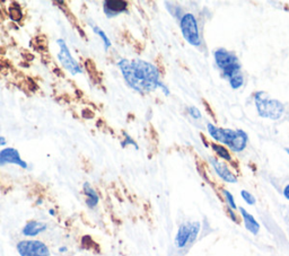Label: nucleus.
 I'll return each mask as SVG.
<instances>
[{"label": "nucleus", "instance_id": "1", "mask_svg": "<svg viewBox=\"0 0 289 256\" xmlns=\"http://www.w3.org/2000/svg\"><path fill=\"white\" fill-rule=\"evenodd\" d=\"M124 81L139 94H149L158 88L161 83L160 71L150 62L140 59H121L118 62Z\"/></svg>", "mask_w": 289, "mask_h": 256}, {"label": "nucleus", "instance_id": "15", "mask_svg": "<svg viewBox=\"0 0 289 256\" xmlns=\"http://www.w3.org/2000/svg\"><path fill=\"white\" fill-rule=\"evenodd\" d=\"M210 147H211V149L217 153V156L219 158L224 159V161H226V162H232L230 152H229V150L227 149V148L224 147L223 145L216 144V142H211Z\"/></svg>", "mask_w": 289, "mask_h": 256}, {"label": "nucleus", "instance_id": "26", "mask_svg": "<svg viewBox=\"0 0 289 256\" xmlns=\"http://www.w3.org/2000/svg\"><path fill=\"white\" fill-rule=\"evenodd\" d=\"M6 144H7V140H6V138H5V136H3V135H0V147H3V146H5Z\"/></svg>", "mask_w": 289, "mask_h": 256}, {"label": "nucleus", "instance_id": "10", "mask_svg": "<svg viewBox=\"0 0 289 256\" xmlns=\"http://www.w3.org/2000/svg\"><path fill=\"white\" fill-rule=\"evenodd\" d=\"M209 162H210L213 168L215 169V172H216V174L224 182H226V183H229V184L237 183L236 175L233 174V172H232V170L228 168L227 165L224 164L223 162L218 161V159L215 157L209 158Z\"/></svg>", "mask_w": 289, "mask_h": 256}, {"label": "nucleus", "instance_id": "22", "mask_svg": "<svg viewBox=\"0 0 289 256\" xmlns=\"http://www.w3.org/2000/svg\"><path fill=\"white\" fill-rule=\"evenodd\" d=\"M188 112H189V114L191 117H194L195 120H199V119L202 117V114H201V112L199 111V109L196 106H190L189 109H188Z\"/></svg>", "mask_w": 289, "mask_h": 256}, {"label": "nucleus", "instance_id": "20", "mask_svg": "<svg viewBox=\"0 0 289 256\" xmlns=\"http://www.w3.org/2000/svg\"><path fill=\"white\" fill-rule=\"evenodd\" d=\"M241 196L243 199V201H244L248 206H254L257 202V199L254 196L251 192H248L246 190H242L241 191Z\"/></svg>", "mask_w": 289, "mask_h": 256}, {"label": "nucleus", "instance_id": "9", "mask_svg": "<svg viewBox=\"0 0 289 256\" xmlns=\"http://www.w3.org/2000/svg\"><path fill=\"white\" fill-rule=\"evenodd\" d=\"M7 164L16 165L21 168H27V163L22 159L20 151L13 147H7L0 150V166H5Z\"/></svg>", "mask_w": 289, "mask_h": 256}, {"label": "nucleus", "instance_id": "4", "mask_svg": "<svg viewBox=\"0 0 289 256\" xmlns=\"http://www.w3.org/2000/svg\"><path fill=\"white\" fill-rule=\"evenodd\" d=\"M215 61H216L217 67L222 71L224 78L229 79L234 76L241 73V64L237 55L226 49H217L214 52Z\"/></svg>", "mask_w": 289, "mask_h": 256}, {"label": "nucleus", "instance_id": "24", "mask_svg": "<svg viewBox=\"0 0 289 256\" xmlns=\"http://www.w3.org/2000/svg\"><path fill=\"white\" fill-rule=\"evenodd\" d=\"M158 88L160 89H162L163 90V93L165 94V96H168L169 95V90H168V88L165 86V85H164L162 82L158 84Z\"/></svg>", "mask_w": 289, "mask_h": 256}, {"label": "nucleus", "instance_id": "7", "mask_svg": "<svg viewBox=\"0 0 289 256\" xmlns=\"http://www.w3.org/2000/svg\"><path fill=\"white\" fill-rule=\"evenodd\" d=\"M17 253L20 256H51L47 244L37 240H24L17 243Z\"/></svg>", "mask_w": 289, "mask_h": 256}, {"label": "nucleus", "instance_id": "5", "mask_svg": "<svg viewBox=\"0 0 289 256\" xmlns=\"http://www.w3.org/2000/svg\"><path fill=\"white\" fill-rule=\"evenodd\" d=\"M180 28L186 42L194 45V47H200L201 36L199 25H198L197 18L194 14L186 13L182 15L180 19Z\"/></svg>", "mask_w": 289, "mask_h": 256}, {"label": "nucleus", "instance_id": "28", "mask_svg": "<svg viewBox=\"0 0 289 256\" xmlns=\"http://www.w3.org/2000/svg\"><path fill=\"white\" fill-rule=\"evenodd\" d=\"M285 150L287 151V153H288V155H289V148H286V149H285Z\"/></svg>", "mask_w": 289, "mask_h": 256}, {"label": "nucleus", "instance_id": "27", "mask_svg": "<svg viewBox=\"0 0 289 256\" xmlns=\"http://www.w3.org/2000/svg\"><path fill=\"white\" fill-rule=\"evenodd\" d=\"M59 252H67V247H60V249H59Z\"/></svg>", "mask_w": 289, "mask_h": 256}, {"label": "nucleus", "instance_id": "8", "mask_svg": "<svg viewBox=\"0 0 289 256\" xmlns=\"http://www.w3.org/2000/svg\"><path fill=\"white\" fill-rule=\"evenodd\" d=\"M56 44H58V47H59V52H58V54H56V56H58V60L61 64V66L64 67L67 71H69L71 75L82 73L83 72L82 67L75 60V58L71 55L70 50H69V48H68L65 40L59 38L58 41H56Z\"/></svg>", "mask_w": 289, "mask_h": 256}, {"label": "nucleus", "instance_id": "18", "mask_svg": "<svg viewBox=\"0 0 289 256\" xmlns=\"http://www.w3.org/2000/svg\"><path fill=\"white\" fill-rule=\"evenodd\" d=\"M222 192H223L225 202H226V204H227V207L230 208V209H233V210H236V209H237V206H236L234 195L232 194V193H230L228 190H223Z\"/></svg>", "mask_w": 289, "mask_h": 256}, {"label": "nucleus", "instance_id": "23", "mask_svg": "<svg viewBox=\"0 0 289 256\" xmlns=\"http://www.w3.org/2000/svg\"><path fill=\"white\" fill-rule=\"evenodd\" d=\"M227 212H228V215H229V218L234 221V223L236 224H239V215H237V213L235 212V210L233 209H230L227 207Z\"/></svg>", "mask_w": 289, "mask_h": 256}, {"label": "nucleus", "instance_id": "16", "mask_svg": "<svg viewBox=\"0 0 289 256\" xmlns=\"http://www.w3.org/2000/svg\"><path fill=\"white\" fill-rule=\"evenodd\" d=\"M89 26L92 27V30L93 32L96 34V35H99L101 37L102 41H103V44H104V49L105 50H109V48L112 45L111 41H110V38L107 37L106 35V33L102 30L101 27H99L98 25H94V23H89Z\"/></svg>", "mask_w": 289, "mask_h": 256}, {"label": "nucleus", "instance_id": "25", "mask_svg": "<svg viewBox=\"0 0 289 256\" xmlns=\"http://www.w3.org/2000/svg\"><path fill=\"white\" fill-rule=\"evenodd\" d=\"M282 195L285 196L286 200L289 201V184H287V185L284 187V190H282Z\"/></svg>", "mask_w": 289, "mask_h": 256}, {"label": "nucleus", "instance_id": "2", "mask_svg": "<svg viewBox=\"0 0 289 256\" xmlns=\"http://www.w3.org/2000/svg\"><path fill=\"white\" fill-rule=\"evenodd\" d=\"M207 129L214 140L219 141L220 144H224L230 150L235 152L243 151L247 146L248 135L245 131L218 128L213 123H208Z\"/></svg>", "mask_w": 289, "mask_h": 256}, {"label": "nucleus", "instance_id": "6", "mask_svg": "<svg viewBox=\"0 0 289 256\" xmlns=\"http://www.w3.org/2000/svg\"><path fill=\"white\" fill-rule=\"evenodd\" d=\"M201 229L199 221H192V223H183L179 227L175 235V246L178 248H184L188 245H192L196 241Z\"/></svg>", "mask_w": 289, "mask_h": 256}, {"label": "nucleus", "instance_id": "12", "mask_svg": "<svg viewBox=\"0 0 289 256\" xmlns=\"http://www.w3.org/2000/svg\"><path fill=\"white\" fill-rule=\"evenodd\" d=\"M48 225L40 220H30L24 225L22 229V235L25 237H36L47 231Z\"/></svg>", "mask_w": 289, "mask_h": 256}, {"label": "nucleus", "instance_id": "17", "mask_svg": "<svg viewBox=\"0 0 289 256\" xmlns=\"http://www.w3.org/2000/svg\"><path fill=\"white\" fill-rule=\"evenodd\" d=\"M228 83L230 85V87L233 89H239L243 86V85H244V76H243V73L241 72V73H239V75L230 78Z\"/></svg>", "mask_w": 289, "mask_h": 256}, {"label": "nucleus", "instance_id": "19", "mask_svg": "<svg viewBox=\"0 0 289 256\" xmlns=\"http://www.w3.org/2000/svg\"><path fill=\"white\" fill-rule=\"evenodd\" d=\"M9 16L13 21L20 22L22 19V17H23V11H22L20 6H17V5L11 6V7L9 8Z\"/></svg>", "mask_w": 289, "mask_h": 256}, {"label": "nucleus", "instance_id": "3", "mask_svg": "<svg viewBox=\"0 0 289 256\" xmlns=\"http://www.w3.org/2000/svg\"><path fill=\"white\" fill-rule=\"evenodd\" d=\"M254 102H256L259 115L261 117L278 120L285 112V105L278 100L270 99L268 94L263 92V90H260V92L256 93Z\"/></svg>", "mask_w": 289, "mask_h": 256}, {"label": "nucleus", "instance_id": "21", "mask_svg": "<svg viewBox=\"0 0 289 256\" xmlns=\"http://www.w3.org/2000/svg\"><path fill=\"white\" fill-rule=\"evenodd\" d=\"M122 133H123V136H124V140L121 142V146H122L123 148H126L127 146L130 145V146H133V147L136 148V149L138 150L139 147H138V145H137V142H136L127 132H122Z\"/></svg>", "mask_w": 289, "mask_h": 256}, {"label": "nucleus", "instance_id": "13", "mask_svg": "<svg viewBox=\"0 0 289 256\" xmlns=\"http://www.w3.org/2000/svg\"><path fill=\"white\" fill-rule=\"evenodd\" d=\"M83 193L85 195V202L89 209H95L99 206L100 202V195L99 193L95 191L94 187L90 185L88 182H85L83 184Z\"/></svg>", "mask_w": 289, "mask_h": 256}, {"label": "nucleus", "instance_id": "11", "mask_svg": "<svg viewBox=\"0 0 289 256\" xmlns=\"http://www.w3.org/2000/svg\"><path fill=\"white\" fill-rule=\"evenodd\" d=\"M103 11L109 18L115 17L120 14L127 13L128 3L124 0H105L103 3Z\"/></svg>", "mask_w": 289, "mask_h": 256}, {"label": "nucleus", "instance_id": "14", "mask_svg": "<svg viewBox=\"0 0 289 256\" xmlns=\"http://www.w3.org/2000/svg\"><path fill=\"white\" fill-rule=\"evenodd\" d=\"M240 214L243 219V223H244L245 228L250 231L252 235H258L260 231V224L258 223V220L254 218V215L251 214L243 207H240Z\"/></svg>", "mask_w": 289, "mask_h": 256}]
</instances>
